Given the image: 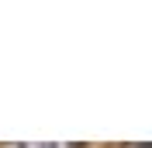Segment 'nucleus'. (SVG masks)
I'll use <instances>...</instances> for the list:
<instances>
[{"label": "nucleus", "instance_id": "f257e3e1", "mask_svg": "<svg viewBox=\"0 0 152 148\" xmlns=\"http://www.w3.org/2000/svg\"><path fill=\"white\" fill-rule=\"evenodd\" d=\"M7 148H73V145H7Z\"/></svg>", "mask_w": 152, "mask_h": 148}]
</instances>
